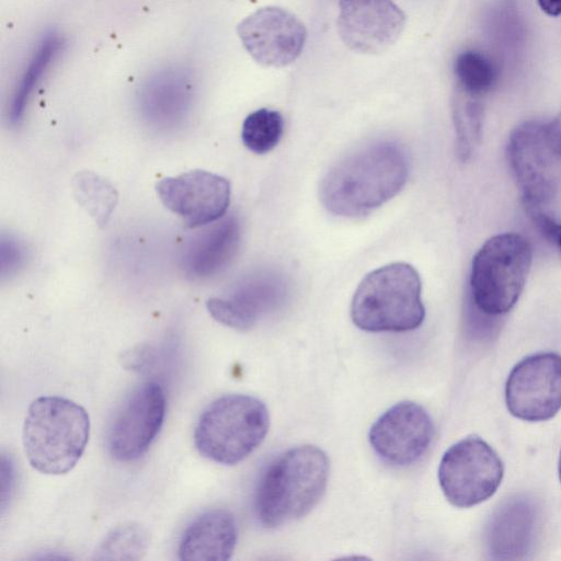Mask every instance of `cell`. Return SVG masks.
Wrapping results in <instances>:
<instances>
[{"label":"cell","instance_id":"cell-3","mask_svg":"<svg viewBox=\"0 0 561 561\" xmlns=\"http://www.w3.org/2000/svg\"><path fill=\"white\" fill-rule=\"evenodd\" d=\"M90 436V417L83 407L59 397L45 396L28 407L22 443L30 465L38 472L60 476L75 468Z\"/></svg>","mask_w":561,"mask_h":561},{"label":"cell","instance_id":"cell-9","mask_svg":"<svg viewBox=\"0 0 561 561\" xmlns=\"http://www.w3.org/2000/svg\"><path fill=\"white\" fill-rule=\"evenodd\" d=\"M165 415V396L157 381L137 386L114 414L106 434L113 458L128 462L142 457L159 434Z\"/></svg>","mask_w":561,"mask_h":561},{"label":"cell","instance_id":"cell-11","mask_svg":"<svg viewBox=\"0 0 561 561\" xmlns=\"http://www.w3.org/2000/svg\"><path fill=\"white\" fill-rule=\"evenodd\" d=\"M248 54L261 66L280 68L294 62L307 38L304 23L279 7H264L237 25Z\"/></svg>","mask_w":561,"mask_h":561},{"label":"cell","instance_id":"cell-31","mask_svg":"<svg viewBox=\"0 0 561 561\" xmlns=\"http://www.w3.org/2000/svg\"><path fill=\"white\" fill-rule=\"evenodd\" d=\"M558 473H559V480L561 482V451H560L559 463H558Z\"/></svg>","mask_w":561,"mask_h":561},{"label":"cell","instance_id":"cell-6","mask_svg":"<svg viewBox=\"0 0 561 561\" xmlns=\"http://www.w3.org/2000/svg\"><path fill=\"white\" fill-rule=\"evenodd\" d=\"M531 259V247L520 234L488 239L472 260L469 300L486 314L507 313L524 289Z\"/></svg>","mask_w":561,"mask_h":561},{"label":"cell","instance_id":"cell-17","mask_svg":"<svg viewBox=\"0 0 561 561\" xmlns=\"http://www.w3.org/2000/svg\"><path fill=\"white\" fill-rule=\"evenodd\" d=\"M238 527L233 514L210 508L196 516L183 531L178 554L186 561H226L237 546Z\"/></svg>","mask_w":561,"mask_h":561},{"label":"cell","instance_id":"cell-23","mask_svg":"<svg viewBox=\"0 0 561 561\" xmlns=\"http://www.w3.org/2000/svg\"><path fill=\"white\" fill-rule=\"evenodd\" d=\"M284 133V118L278 111L260 108L250 113L242 124L241 139L252 152L263 154L279 142Z\"/></svg>","mask_w":561,"mask_h":561},{"label":"cell","instance_id":"cell-15","mask_svg":"<svg viewBox=\"0 0 561 561\" xmlns=\"http://www.w3.org/2000/svg\"><path fill=\"white\" fill-rule=\"evenodd\" d=\"M286 291L283 275L260 271L239 280L226 296L210 298L206 306L216 321L233 329L248 330L262 314L282 302Z\"/></svg>","mask_w":561,"mask_h":561},{"label":"cell","instance_id":"cell-19","mask_svg":"<svg viewBox=\"0 0 561 561\" xmlns=\"http://www.w3.org/2000/svg\"><path fill=\"white\" fill-rule=\"evenodd\" d=\"M482 99L455 88L453 117L457 154L462 161L469 160L480 145L484 114Z\"/></svg>","mask_w":561,"mask_h":561},{"label":"cell","instance_id":"cell-24","mask_svg":"<svg viewBox=\"0 0 561 561\" xmlns=\"http://www.w3.org/2000/svg\"><path fill=\"white\" fill-rule=\"evenodd\" d=\"M76 197L100 225L106 224L117 203L115 188L92 172H81L73 181Z\"/></svg>","mask_w":561,"mask_h":561},{"label":"cell","instance_id":"cell-14","mask_svg":"<svg viewBox=\"0 0 561 561\" xmlns=\"http://www.w3.org/2000/svg\"><path fill=\"white\" fill-rule=\"evenodd\" d=\"M407 16L392 0H340L337 32L353 51L377 55L388 50L404 30Z\"/></svg>","mask_w":561,"mask_h":561},{"label":"cell","instance_id":"cell-12","mask_svg":"<svg viewBox=\"0 0 561 561\" xmlns=\"http://www.w3.org/2000/svg\"><path fill=\"white\" fill-rule=\"evenodd\" d=\"M434 437V424L427 411L419 403L401 401L371 425L369 443L387 463L404 467L417 461L428 449Z\"/></svg>","mask_w":561,"mask_h":561},{"label":"cell","instance_id":"cell-2","mask_svg":"<svg viewBox=\"0 0 561 561\" xmlns=\"http://www.w3.org/2000/svg\"><path fill=\"white\" fill-rule=\"evenodd\" d=\"M329 469L325 453L313 445L296 446L275 457L256 485L259 522L275 528L307 515L325 491Z\"/></svg>","mask_w":561,"mask_h":561},{"label":"cell","instance_id":"cell-4","mask_svg":"<svg viewBox=\"0 0 561 561\" xmlns=\"http://www.w3.org/2000/svg\"><path fill=\"white\" fill-rule=\"evenodd\" d=\"M422 284L408 263H391L367 274L351 305L354 324L368 332H407L425 318Z\"/></svg>","mask_w":561,"mask_h":561},{"label":"cell","instance_id":"cell-13","mask_svg":"<svg viewBox=\"0 0 561 561\" xmlns=\"http://www.w3.org/2000/svg\"><path fill=\"white\" fill-rule=\"evenodd\" d=\"M156 187L162 204L188 228L221 219L230 203L228 180L205 170L165 178Z\"/></svg>","mask_w":561,"mask_h":561},{"label":"cell","instance_id":"cell-16","mask_svg":"<svg viewBox=\"0 0 561 561\" xmlns=\"http://www.w3.org/2000/svg\"><path fill=\"white\" fill-rule=\"evenodd\" d=\"M539 523L537 503L527 495H515L493 513L486 542L495 559L525 558L534 547Z\"/></svg>","mask_w":561,"mask_h":561},{"label":"cell","instance_id":"cell-22","mask_svg":"<svg viewBox=\"0 0 561 561\" xmlns=\"http://www.w3.org/2000/svg\"><path fill=\"white\" fill-rule=\"evenodd\" d=\"M149 546L147 529L135 522L113 527L99 543L94 558L99 560H139Z\"/></svg>","mask_w":561,"mask_h":561},{"label":"cell","instance_id":"cell-18","mask_svg":"<svg viewBox=\"0 0 561 561\" xmlns=\"http://www.w3.org/2000/svg\"><path fill=\"white\" fill-rule=\"evenodd\" d=\"M240 236V224L234 216L226 217L202 232L184 254L185 273L198 279L219 273L236 254Z\"/></svg>","mask_w":561,"mask_h":561},{"label":"cell","instance_id":"cell-7","mask_svg":"<svg viewBox=\"0 0 561 561\" xmlns=\"http://www.w3.org/2000/svg\"><path fill=\"white\" fill-rule=\"evenodd\" d=\"M507 160L526 208H545L561 191V149L549 122L527 121L513 129Z\"/></svg>","mask_w":561,"mask_h":561},{"label":"cell","instance_id":"cell-27","mask_svg":"<svg viewBox=\"0 0 561 561\" xmlns=\"http://www.w3.org/2000/svg\"><path fill=\"white\" fill-rule=\"evenodd\" d=\"M467 322L471 334L479 339H490L500 328V317L479 310L470 300L467 306Z\"/></svg>","mask_w":561,"mask_h":561},{"label":"cell","instance_id":"cell-1","mask_svg":"<svg viewBox=\"0 0 561 561\" xmlns=\"http://www.w3.org/2000/svg\"><path fill=\"white\" fill-rule=\"evenodd\" d=\"M409 161L401 146L389 140L367 144L336 162L320 183V199L333 215L370 214L405 185Z\"/></svg>","mask_w":561,"mask_h":561},{"label":"cell","instance_id":"cell-8","mask_svg":"<svg viewBox=\"0 0 561 561\" xmlns=\"http://www.w3.org/2000/svg\"><path fill=\"white\" fill-rule=\"evenodd\" d=\"M504 467L496 451L482 438L467 436L451 445L438 467V481L447 501L460 508L491 497L501 484Z\"/></svg>","mask_w":561,"mask_h":561},{"label":"cell","instance_id":"cell-28","mask_svg":"<svg viewBox=\"0 0 561 561\" xmlns=\"http://www.w3.org/2000/svg\"><path fill=\"white\" fill-rule=\"evenodd\" d=\"M526 211L540 232L561 251V222L556 221L545 208H526Z\"/></svg>","mask_w":561,"mask_h":561},{"label":"cell","instance_id":"cell-21","mask_svg":"<svg viewBox=\"0 0 561 561\" xmlns=\"http://www.w3.org/2000/svg\"><path fill=\"white\" fill-rule=\"evenodd\" d=\"M61 46L62 38L56 34H49L41 42L13 92L9 106L11 123L18 124L22 119L34 89Z\"/></svg>","mask_w":561,"mask_h":561},{"label":"cell","instance_id":"cell-25","mask_svg":"<svg viewBox=\"0 0 561 561\" xmlns=\"http://www.w3.org/2000/svg\"><path fill=\"white\" fill-rule=\"evenodd\" d=\"M491 36L505 48H516L523 36V27L518 12L510 3L494 8L489 16Z\"/></svg>","mask_w":561,"mask_h":561},{"label":"cell","instance_id":"cell-29","mask_svg":"<svg viewBox=\"0 0 561 561\" xmlns=\"http://www.w3.org/2000/svg\"><path fill=\"white\" fill-rule=\"evenodd\" d=\"M541 10L551 16L561 15V0H537Z\"/></svg>","mask_w":561,"mask_h":561},{"label":"cell","instance_id":"cell-5","mask_svg":"<svg viewBox=\"0 0 561 561\" xmlns=\"http://www.w3.org/2000/svg\"><path fill=\"white\" fill-rule=\"evenodd\" d=\"M268 427V410L260 399L228 393L203 410L194 430V444L203 457L233 466L261 445Z\"/></svg>","mask_w":561,"mask_h":561},{"label":"cell","instance_id":"cell-20","mask_svg":"<svg viewBox=\"0 0 561 561\" xmlns=\"http://www.w3.org/2000/svg\"><path fill=\"white\" fill-rule=\"evenodd\" d=\"M454 75L457 89L483 98L497 84L501 68L491 55L477 49H467L456 57Z\"/></svg>","mask_w":561,"mask_h":561},{"label":"cell","instance_id":"cell-26","mask_svg":"<svg viewBox=\"0 0 561 561\" xmlns=\"http://www.w3.org/2000/svg\"><path fill=\"white\" fill-rule=\"evenodd\" d=\"M26 251L24 245L14 237L1 238V275L8 277L15 274L24 264Z\"/></svg>","mask_w":561,"mask_h":561},{"label":"cell","instance_id":"cell-30","mask_svg":"<svg viewBox=\"0 0 561 561\" xmlns=\"http://www.w3.org/2000/svg\"><path fill=\"white\" fill-rule=\"evenodd\" d=\"M549 126L557 145L561 149V112L549 122Z\"/></svg>","mask_w":561,"mask_h":561},{"label":"cell","instance_id":"cell-10","mask_svg":"<svg viewBox=\"0 0 561 561\" xmlns=\"http://www.w3.org/2000/svg\"><path fill=\"white\" fill-rule=\"evenodd\" d=\"M508 412L524 421L541 422L561 409V355L537 353L511 370L505 385Z\"/></svg>","mask_w":561,"mask_h":561}]
</instances>
